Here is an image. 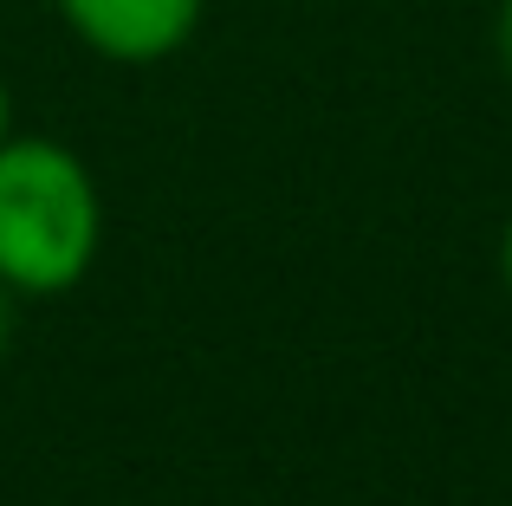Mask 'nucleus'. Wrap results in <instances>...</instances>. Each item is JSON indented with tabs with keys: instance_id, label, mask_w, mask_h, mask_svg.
<instances>
[{
	"instance_id": "nucleus-2",
	"label": "nucleus",
	"mask_w": 512,
	"mask_h": 506,
	"mask_svg": "<svg viewBox=\"0 0 512 506\" xmlns=\"http://www.w3.org/2000/svg\"><path fill=\"white\" fill-rule=\"evenodd\" d=\"M65 33L104 65H163L195 39L208 0H52Z\"/></svg>"
},
{
	"instance_id": "nucleus-3",
	"label": "nucleus",
	"mask_w": 512,
	"mask_h": 506,
	"mask_svg": "<svg viewBox=\"0 0 512 506\" xmlns=\"http://www.w3.org/2000/svg\"><path fill=\"white\" fill-rule=\"evenodd\" d=\"M493 59H500V72H506V85H512V0L493 7Z\"/></svg>"
},
{
	"instance_id": "nucleus-6",
	"label": "nucleus",
	"mask_w": 512,
	"mask_h": 506,
	"mask_svg": "<svg viewBox=\"0 0 512 506\" xmlns=\"http://www.w3.org/2000/svg\"><path fill=\"white\" fill-rule=\"evenodd\" d=\"M13 137V91H7V78H0V143Z\"/></svg>"
},
{
	"instance_id": "nucleus-1",
	"label": "nucleus",
	"mask_w": 512,
	"mask_h": 506,
	"mask_svg": "<svg viewBox=\"0 0 512 506\" xmlns=\"http://www.w3.org/2000/svg\"><path fill=\"white\" fill-rule=\"evenodd\" d=\"M104 253V195L91 163L59 137L0 143V286L13 299H65Z\"/></svg>"
},
{
	"instance_id": "nucleus-4",
	"label": "nucleus",
	"mask_w": 512,
	"mask_h": 506,
	"mask_svg": "<svg viewBox=\"0 0 512 506\" xmlns=\"http://www.w3.org/2000/svg\"><path fill=\"white\" fill-rule=\"evenodd\" d=\"M13 325H20V299H13V292L0 286V357L13 351Z\"/></svg>"
},
{
	"instance_id": "nucleus-5",
	"label": "nucleus",
	"mask_w": 512,
	"mask_h": 506,
	"mask_svg": "<svg viewBox=\"0 0 512 506\" xmlns=\"http://www.w3.org/2000/svg\"><path fill=\"white\" fill-rule=\"evenodd\" d=\"M500 279H506V299H512V215H506V234H500Z\"/></svg>"
}]
</instances>
